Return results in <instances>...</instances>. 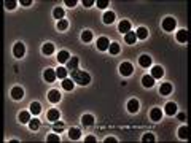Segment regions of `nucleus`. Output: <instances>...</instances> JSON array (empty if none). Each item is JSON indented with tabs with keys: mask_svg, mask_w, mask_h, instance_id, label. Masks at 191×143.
<instances>
[{
	"mask_svg": "<svg viewBox=\"0 0 191 143\" xmlns=\"http://www.w3.org/2000/svg\"><path fill=\"white\" fill-rule=\"evenodd\" d=\"M72 75H73V81H75L77 84H81V86H86V84H89V81H91V76L86 73V72L75 70V72H72Z\"/></svg>",
	"mask_w": 191,
	"mask_h": 143,
	"instance_id": "nucleus-1",
	"label": "nucleus"
},
{
	"mask_svg": "<svg viewBox=\"0 0 191 143\" xmlns=\"http://www.w3.org/2000/svg\"><path fill=\"white\" fill-rule=\"evenodd\" d=\"M132 72H134V67H132L131 62H123V64L119 65V73H121L123 76H129Z\"/></svg>",
	"mask_w": 191,
	"mask_h": 143,
	"instance_id": "nucleus-2",
	"label": "nucleus"
},
{
	"mask_svg": "<svg viewBox=\"0 0 191 143\" xmlns=\"http://www.w3.org/2000/svg\"><path fill=\"white\" fill-rule=\"evenodd\" d=\"M175 25H177V22H175L174 18H166L164 21H162V29H164L166 32H172L175 29Z\"/></svg>",
	"mask_w": 191,
	"mask_h": 143,
	"instance_id": "nucleus-3",
	"label": "nucleus"
},
{
	"mask_svg": "<svg viewBox=\"0 0 191 143\" xmlns=\"http://www.w3.org/2000/svg\"><path fill=\"white\" fill-rule=\"evenodd\" d=\"M96 46H97L100 51H107L108 46H110V41H108L107 37H100V38L97 40V45H96Z\"/></svg>",
	"mask_w": 191,
	"mask_h": 143,
	"instance_id": "nucleus-4",
	"label": "nucleus"
},
{
	"mask_svg": "<svg viewBox=\"0 0 191 143\" xmlns=\"http://www.w3.org/2000/svg\"><path fill=\"white\" fill-rule=\"evenodd\" d=\"M24 53H26V48H24V45L22 43H16L15 45V48H13V54H15V57H22L24 56Z\"/></svg>",
	"mask_w": 191,
	"mask_h": 143,
	"instance_id": "nucleus-5",
	"label": "nucleus"
},
{
	"mask_svg": "<svg viewBox=\"0 0 191 143\" xmlns=\"http://www.w3.org/2000/svg\"><path fill=\"white\" fill-rule=\"evenodd\" d=\"M43 76L48 83H53L54 80H56V70H53V68H46L43 72Z\"/></svg>",
	"mask_w": 191,
	"mask_h": 143,
	"instance_id": "nucleus-6",
	"label": "nucleus"
},
{
	"mask_svg": "<svg viewBox=\"0 0 191 143\" xmlns=\"http://www.w3.org/2000/svg\"><path fill=\"white\" fill-rule=\"evenodd\" d=\"M78 62H80V59H78V57H70V59H69V62H67V70H69V72H75L77 70V67H78Z\"/></svg>",
	"mask_w": 191,
	"mask_h": 143,
	"instance_id": "nucleus-7",
	"label": "nucleus"
},
{
	"mask_svg": "<svg viewBox=\"0 0 191 143\" xmlns=\"http://www.w3.org/2000/svg\"><path fill=\"white\" fill-rule=\"evenodd\" d=\"M11 97L15 99V100H21V99L24 97V91L19 88V86H16V88L11 89Z\"/></svg>",
	"mask_w": 191,
	"mask_h": 143,
	"instance_id": "nucleus-8",
	"label": "nucleus"
},
{
	"mask_svg": "<svg viewBox=\"0 0 191 143\" xmlns=\"http://www.w3.org/2000/svg\"><path fill=\"white\" fill-rule=\"evenodd\" d=\"M118 30H119L121 34H128V32H131V22H129V21H121L119 25H118Z\"/></svg>",
	"mask_w": 191,
	"mask_h": 143,
	"instance_id": "nucleus-9",
	"label": "nucleus"
},
{
	"mask_svg": "<svg viewBox=\"0 0 191 143\" xmlns=\"http://www.w3.org/2000/svg\"><path fill=\"white\" fill-rule=\"evenodd\" d=\"M48 99H49V102H53V104L59 102V100H61V94H59V91H56V89L49 91V92H48Z\"/></svg>",
	"mask_w": 191,
	"mask_h": 143,
	"instance_id": "nucleus-10",
	"label": "nucleus"
},
{
	"mask_svg": "<svg viewBox=\"0 0 191 143\" xmlns=\"http://www.w3.org/2000/svg\"><path fill=\"white\" fill-rule=\"evenodd\" d=\"M69 59H70V54H69V51H59V54H58V61L61 62V64H65V62H69Z\"/></svg>",
	"mask_w": 191,
	"mask_h": 143,
	"instance_id": "nucleus-11",
	"label": "nucleus"
},
{
	"mask_svg": "<svg viewBox=\"0 0 191 143\" xmlns=\"http://www.w3.org/2000/svg\"><path fill=\"white\" fill-rule=\"evenodd\" d=\"M128 110L131 111V113H137L139 111V102L135 99H131L129 102H128Z\"/></svg>",
	"mask_w": 191,
	"mask_h": 143,
	"instance_id": "nucleus-12",
	"label": "nucleus"
},
{
	"mask_svg": "<svg viewBox=\"0 0 191 143\" xmlns=\"http://www.w3.org/2000/svg\"><path fill=\"white\" fill-rule=\"evenodd\" d=\"M150 118H151V121H161L162 118V111L159 108H153L151 113H150Z\"/></svg>",
	"mask_w": 191,
	"mask_h": 143,
	"instance_id": "nucleus-13",
	"label": "nucleus"
},
{
	"mask_svg": "<svg viewBox=\"0 0 191 143\" xmlns=\"http://www.w3.org/2000/svg\"><path fill=\"white\" fill-rule=\"evenodd\" d=\"M159 92H161L162 95H169V94L172 92V84H170V83H164V84H161Z\"/></svg>",
	"mask_w": 191,
	"mask_h": 143,
	"instance_id": "nucleus-14",
	"label": "nucleus"
},
{
	"mask_svg": "<svg viewBox=\"0 0 191 143\" xmlns=\"http://www.w3.org/2000/svg\"><path fill=\"white\" fill-rule=\"evenodd\" d=\"M142 84L145 86V88H151V86L155 84V78H153L151 75H145V76L142 78Z\"/></svg>",
	"mask_w": 191,
	"mask_h": 143,
	"instance_id": "nucleus-15",
	"label": "nucleus"
},
{
	"mask_svg": "<svg viewBox=\"0 0 191 143\" xmlns=\"http://www.w3.org/2000/svg\"><path fill=\"white\" fill-rule=\"evenodd\" d=\"M177 41H180V43H186L188 41V30H179L177 32Z\"/></svg>",
	"mask_w": 191,
	"mask_h": 143,
	"instance_id": "nucleus-16",
	"label": "nucleus"
},
{
	"mask_svg": "<svg viewBox=\"0 0 191 143\" xmlns=\"http://www.w3.org/2000/svg\"><path fill=\"white\" fill-rule=\"evenodd\" d=\"M162 75H164V70H162V67L156 65V67L151 68V76H153V78H161Z\"/></svg>",
	"mask_w": 191,
	"mask_h": 143,
	"instance_id": "nucleus-17",
	"label": "nucleus"
},
{
	"mask_svg": "<svg viewBox=\"0 0 191 143\" xmlns=\"http://www.w3.org/2000/svg\"><path fill=\"white\" fill-rule=\"evenodd\" d=\"M139 64H140L142 67H150V65H151V57L147 56V54H143L140 59H139Z\"/></svg>",
	"mask_w": 191,
	"mask_h": 143,
	"instance_id": "nucleus-18",
	"label": "nucleus"
},
{
	"mask_svg": "<svg viewBox=\"0 0 191 143\" xmlns=\"http://www.w3.org/2000/svg\"><path fill=\"white\" fill-rule=\"evenodd\" d=\"M164 110H166V113L169 114V116H172V114H175V113H177V105H175L174 102H169V104L166 105V108H164Z\"/></svg>",
	"mask_w": 191,
	"mask_h": 143,
	"instance_id": "nucleus-19",
	"label": "nucleus"
},
{
	"mask_svg": "<svg viewBox=\"0 0 191 143\" xmlns=\"http://www.w3.org/2000/svg\"><path fill=\"white\" fill-rule=\"evenodd\" d=\"M80 135H81V132H80V129H77V127H72L69 131V138H72V140H78Z\"/></svg>",
	"mask_w": 191,
	"mask_h": 143,
	"instance_id": "nucleus-20",
	"label": "nucleus"
},
{
	"mask_svg": "<svg viewBox=\"0 0 191 143\" xmlns=\"http://www.w3.org/2000/svg\"><path fill=\"white\" fill-rule=\"evenodd\" d=\"M115 21V13L113 11H107L105 14H104V22L105 24H112Z\"/></svg>",
	"mask_w": 191,
	"mask_h": 143,
	"instance_id": "nucleus-21",
	"label": "nucleus"
},
{
	"mask_svg": "<svg viewBox=\"0 0 191 143\" xmlns=\"http://www.w3.org/2000/svg\"><path fill=\"white\" fill-rule=\"evenodd\" d=\"M42 51H43V54L49 56V54H53V53H54V45H53V43H45L43 48H42Z\"/></svg>",
	"mask_w": 191,
	"mask_h": 143,
	"instance_id": "nucleus-22",
	"label": "nucleus"
},
{
	"mask_svg": "<svg viewBox=\"0 0 191 143\" xmlns=\"http://www.w3.org/2000/svg\"><path fill=\"white\" fill-rule=\"evenodd\" d=\"M81 122H83L85 126H92L94 124V116H92V114H83Z\"/></svg>",
	"mask_w": 191,
	"mask_h": 143,
	"instance_id": "nucleus-23",
	"label": "nucleus"
},
{
	"mask_svg": "<svg viewBox=\"0 0 191 143\" xmlns=\"http://www.w3.org/2000/svg\"><path fill=\"white\" fill-rule=\"evenodd\" d=\"M124 40H126V43H129V45H134V43L137 41V35H135L134 32H128Z\"/></svg>",
	"mask_w": 191,
	"mask_h": 143,
	"instance_id": "nucleus-24",
	"label": "nucleus"
},
{
	"mask_svg": "<svg viewBox=\"0 0 191 143\" xmlns=\"http://www.w3.org/2000/svg\"><path fill=\"white\" fill-rule=\"evenodd\" d=\"M73 81L72 80H69V78H65V80H62V88L65 89V91H72L73 89Z\"/></svg>",
	"mask_w": 191,
	"mask_h": 143,
	"instance_id": "nucleus-25",
	"label": "nucleus"
},
{
	"mask_svg": "<svg viewBox=\"0 0 191 143\" xmlns=\"http://www.w3.org/2000/svg\"><path fill=\"white\" fill-rule=\"evenodd\" d=\"M46 116H48L49 121H58V119H59V111H58V110H49Z\"/></svg>",
	"mask_w": 191,
	"mask_h": 143,
	"instance_id": "nucleus-26",
	"label": "nucleus"
},
{
	"mask_svg": "<svg viewBox=\"0 0 191 143\" xmlns=\"http://www.w3.org/2000/svg\"><path fill=\"white\" fill-rule=\"evenodd\" d=\"M30 121V113L29 111H21L19 113V122H29Z\"/></svg>",
	"mask_w": 191,
	"mask_h": 143,
	"instance_id": "nucleus-27",
	"label": "nucleus"
},
{
	"mask_svg": "<svg viewBox=\"0 0 191 143\" xmlns=\"http://www.w3.org/2000/svg\"><path fill=\"white\" fill-rule=\"evenodd\" d=\"M135 35H137V38H147L148 37V30H147V29L145 27H139L137 29V32H135Z\"/></svg>",
	"mask_w": 191,
	"mask_h": 143,
	"instance_id": "nucleus-28",
	"label": "nucleus"
},
{
	"mask_svg": "<svg viewBox=\"0 0 191 143\" xmlns=\"http://www.w3.org/2000/svg\"><path fill=\"white\" fill-rule=\"evenodd\" d=\"M67 72H69V70H67L65 67H59V68L56 70V76H58V78L65 80V78H67Z\"/></svg>",
	"mask_w": 191,
	"mask_h": 143,
	"instance_id": "nucleus-29",
	"label": "nucleus"
},
{
	"mask_svg": "<svg viewBox=\"0 0 191 143\" xmlns=\"http://www.w3.org/2000/svg\"><path fill=\"white\" fill-rule=\"evenodd\" d=\"M179 137H180L182 140H186V138H188V127H186V126H182V127L179 129Z\"/></svg>",
	"mask_w": 191,
	"mask_h": 143,
	"instance_id": "nucleus-30",
	"label": "nucleus"
},
{
	"mask_svg": "<svg viewBox=\"0 0 191 143\" xmlns=\"http://www.w3.org/2000/svg\"><path fill=\"white\" fill-rule=\"evenodd\" d=\"M30 111H32L34 114H38L40 111H42V105H40L38 102H32V104H30Z\"/></svg>",
	"mask_w": 191,
	"mask_h": 143,
	"instance_id": "nucleus-31",
	"label": "nucleus"
},
{
	"mask_svg": "<svg viewBox=\"0 0 191 143\" xmlns=\"http://www.w3.org/2000/svg\"><path fill=\"white\" fill-rule=\"evenodd\" d=\"M81 40H83L85 43L91 41V40H92V32H91V30H85L83 34H81Z\"/></svg>",
	"mask_w": 191,
	"mask_h": 143,
	"instance_id": "nucleus-32",
	"label": "nucleus"
},
{
	"mask_svg": "<svg viewBox=\"0 0 191 143\" xmlns=\"http://www.w3.org/2000/svg\"><path fill=\"white\" fill-rule=\"evenodd\" d=\"M53 14H54V18H56V19L61 21V19L64 18V10H62V8H54Z\"/></svg>",
	"mask_w": 191,
	"mask_h": 143,
	"instance_id": "nucleus-33",
	"label": "nucleus"
},
{
	"mask_svg": "<svg viewBox=\"0 0 191 143\" xmlns=\"http://www.w3.org/2000/svg\"><path fill=\"white\" fill-rule=\"evenodd\" d=\"M29 127H30V131H37V129L40 127V121L38 119H30L29 121Z\"/></svg>",
	"mask_w": 191,
	"mask_h": 143,
	"instance_id": "nucleus-34",
	"label": "nucleus"
},
{
	"mask_svg": "<svg viewBox=\"0 0 191 143\" xmlns=\"http://www.w3.org/2000/svg\"><path fill=\"white\" fill-rule=\"evenodd\" d=\"M108 49H110L112 54H118V53H119V45H118V43H110Z\"/></svg>",
	"mask_w": 191,
	"mask_h": 143,
	"instance_id": "nucleus-35",
	"label": "nucleus"
},
{
	"mask_svg": "<svg viewBox=\"0 0 191 143\" xmlns=\"http://www.w3.org/2000/svg\"><path fill=\"white\" fill-rule=\"evenodd\" d=\"M67 27H69V21H65V19H61V21L58 22V29H59V30H65Z\"/></svg>",
	"mask_w": 191,
	"mask_h": 143,
	"instance_id": "nucleus-36",
	"label": "nucleus"
},
{
	"mask_svg": "<svg viewBox=\"0 0 191 143\" xmlns=\"http://www.w3.org/2000/svg\"><path fill=\"white\" fill-rule=\"evenodd\" d=\"M142 140H143L145 143H147V141H148V143H153V141H155V135H153V134H145V135L142 137Z\"/></svg>",
	"mask_w": 191,
	"mask_h": 143,
	"instance_id": "nucleus-37",
	"label": "nucleus"
},
{
	"mask_svg": "<svg viewBox=\"0 0 191 143\" xmlns=\"http://www.w3.org/2000/svg\"><path fill=\"white\" fill-rule=\"evenodd\" d=\"M16 2H15V0H5V7L8 8V10H13V8H16Z\"/></svg>",
	"mask_w": 191,
	"mask_h": 143,
	"instance_id": "nucleus-38",
	"label": "nucleus"
},
{
	"mask_svg": "<svg viewBox=\"0 0 191 143\" xmlns=\"http://www.w3.org/2000/svg\"><path fill=\"white\" fill-rule=\"evenodd\" d=\"M54 131H56V132H62L64 131V124L62 122H54Z\"/></svg>",
	"mask_w": 191,
	"mask_h": 143,
	"instance_id": "nucleus-39",
	"label": "nucleus"
},
{
	"mask_svg": "<svg viewBox=\"0 0 191 143\" xmlns=\"http://www.w3.org/2000/svg\"><path fill=\"white\" fill-rule=\"evenodd\" d=\"M96 5H97L99 8H107L108 2H107V0H99V2H96Z\"/></svg>",
	"mask_w": 191,
	"mask_h": 143,
	"instance_id": "nucleus-40",
	"label": "nucleus"
},
{
	"mask_svg": "<svg viewBox=\"0 0 191 143\" xmlns=\"http://www.w3.org/2000/svg\"><path fill=\"white\" fill-rule=\"evenodd\" d=\"M46 140H48V141H59V135H56V134H49Z\"/></svg>",
	"mask_w": 191,
	"mask_h": 143,
	"instance_id": "nucleus-41",
	"label": "nucleus"
},
{
	"mask_svg": "<svg viewBox=\"0 0 191 143\" xmlns=\"http://www.w3.org/2000/svg\"><path fill=\"white\" fill-rule=\"evenodd\" d=\"M65 5L67 7H75L77 5V0H65Z\"/></svg>",
	"mask_w": 191,
	"mask_h": 143,
	"instance_id": "nucleus-42",
	"label": "nucleus"
},
{
	"mask_svg": "<svg viewBox=\"0 0 191 143\" xmlns=\"http://www.w3.org/2000/svg\"><path fill=\"white\" fill-rule=\"evenodd\" d=\"M83 5H85V7H92L94 2H92V0H83Z\"/></svg>",
	"mask_w": 191,
	"mask_h": 143,
	"instance_id": "nucleus-43",
	"label": "nucleus"
},
{
	"mask_svg": "<svg viewBox=\"0 0 191 143\" xmlns=\"http://www.w3.org/2000/svg\"><path fill=\"white\" fill-rule=\"evenodd\" d=\"M105 143H116V138H113V137H108V138H105Z\"/></svg>",
	"mask_w": 191,
	"mask_h": 143,
	"instance_id": "nucleus-44",
	"label": "nucleus"
},
{
	"mask_svg": "<svg viewBox=\"0 0 191 143\" xmlns=\"http://www.w3.org/2000/svg\"><path fill=\"white\" fill-rule=\"evenodd\" d=\"M85 141H86V143H94V141H96V138H94V137H86V138H85Z\"/></svg>",
	"mask_w": 191,
	"mask_h": 143,
	"instance_id": "nucleus-45",
	"label": "nucleus"
},
{
	"mask_svg": "<svg viewBox=\"0 0 191 143\" xmlns=\"http://www.w3.org/2000/svg\"><path fill=\"white\" fill-rule=\"evenodd\" d=\"M179 119H180V121H185V119H186V114H185V113H180V114H179Z\"/></svg>",
	"mask_w": 191,
	"mask_h": 143,
	"instance_id": "nucleus-46",
	"label": "nucleus"
},
{
	"mask_svg": "<svg viewBox=\"0 0 191 143\" xmlns=\"http://www.w3.org/2000/svg\"><path fill=\"white\" fill-rule=\"evenodd\" d=\"M21 3H22L24 7H29V5H30L32 2H30V0H22V2H21Z\"/></svg>",
	"mask_w": 191,
	"mask_h": 143,
	"instance_id": "nucleus-47",
	"label": "nucleus"
}]
</instances>
